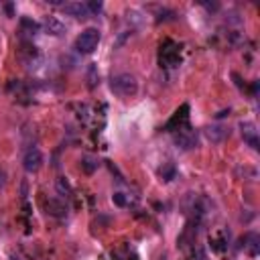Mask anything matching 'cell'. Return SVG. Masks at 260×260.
Here are the masks:
<instances>
[{"label": "cell", "instance_id": "17", "mask_svg": "<svg viewBox=\"0 0 260 260\" xmlns=\"http://www.w3.org/2000/svg\"><path fill=\"white\" fill-rule=\"evenodd\" d=\"M112 199H114V203H116V205H120V207H124V205L128 203V201H126V197H124V193H114V195H112Z\"/></svg>", "mask_w": 260, "mask_h": 260}, {"label": "cell", "instance_id": "5", "mask_svg": "<svg viewBox=\"0 0 260 260\" xmlns=\"http://www.w3.org/2000/svg\"><path fill=\"white\" fill-rule=\"evenodd\" d=\"M22 167L26 173H37L43 167V152L37 146H30L22 156Z\"/></svg>", "mask_w": 260, "mask_h": 260}, {"label": "cell", "instance_id": "3", "mask_svg": "<svg viewBox=\"0 0 260 260\" xmlns=\"http://www.w3.org/2000/svg\"><path fill=\"white\" fill-rule=\"evenodd\" d=\"M173 140H175V144H177L179 148H183V150H191V148L197 146V132H195L193 128H189V126H183V128L175 130Z\"/></svg>", "mask_w": 260, "mask_h": 260}, {"label": "cell", "instance_id": "8", "mask_svg": "<svg viewBox=\"0 0 260 260\" xmlns=\"http://www.w3.org/2000/svg\"><path fill=\"white\" fill-rule=\"evenodd\" d=\"M61 8H63L65 14L75 16V18H87V16H89L85 2H67V4H63Z\"/></svg>", "mask_w": 260, "mask_h": 260}, {"label": "cell", "instance_id": "2", "mask_svg": "<svg viewBox=\"0 0 260 260\" xmlns=\"http://www.w3.org/2000/svg\"><path fill=\"white\" fill-rule=\"evenodd\" d=\"M100 41H102V32H100L98 28L89 26V28L81 30L79 37L75 39V49H77L79 53H83V55H89V53H93V51L98 49Z\"/></svg>", "mask_w": 260, "mask_h": 260}, {"label": "cell", "instance_id": "13", "mask_svg": "<svg viewBox=\"0 0 260 260\" xmlns=\"http://www.w3.org/2000/svg\"><path fill=\"white\" fill-rule=\"evenodd\" d=\"M160 177H162V181H173L175 179V175H177V169H175V162H165L162 167H160Z\"/></svg>", "mask_w": 260, "mask_h": 260}, {"label": "cell", "instance_id": "4", "mask_svg": "<svg viewBox=\"0 0 260 260\" xmlns=\"http://www.w3.org/2000/svg\"><path fill=\"white\" fill-rule=\"evenodd\" d=\"M179 61H181V55H179V49L175 43L167 41L165 45H160V65L175 67V65H179Z\"/></svg>", "mask_w": 260, "mask_h": 260}, {"label": "cell", "instance_id": "1", "mask_svg": "<svg viewBox=\"0 0 260 260\" xmlns=\"http://www.w3.org/2000/svg\"><path fill=\"white\" fill-rule=\"evenodd\" d=\"M110 89L120 98H128L138 91V81L132 73H118L110 79Z\"/></svg>", "mask_w": 260, "mask_h": 260}, {"label": "cell", "instance_id": "6", "mask_svg": "<svg viewBox=\"0 0 260 260\" xmlns=\"http://www.w3.org/2000/svg\"><path fill=\"white\" fill-rule=\"evenodd\" d=\"M240 134H242L244 142H246L250 148H254V150H258V148H260L258 128H256V124H254V122H240Z\"/></svg>", "mask_w": 260, "mask_h": 260}, {"label": "cell", "instance_id": "16", "mask_svg": "<svg viewBox=\"0 0 260 260\" xmlns=\"http://www.w3.org/2000/svg\"><path fill=\"white\" fill-rule=\"evenodd\" d=\"M85 6H87V12H89V14H98V12L102 10V2H98V0L85 2Z\"/></svg>", "mask_w": 260, "mask_h": 260}, {"label": "cell", "instance_id": "14", "mask_svg": "<svg viewBox=\"0 0 260 260\" xmlns=\"http://www.w3.org/2000/svg\"><path fill=\"white\" fill-rule=\"evenodd\" d=\"M81 169L85 173H93L98 169V160L93 156H81Z\"/></svg>", "mask_w": 260, "mask_h": 260}, {"label": "cell", "instance_id": "12", "mask_svg": "<svg viewBox=\"0 0 260 260\" xmlns=\"http://www.w3.org/2000/svg\"><path fill=\"white\" fill-rule=\"evenodd\" d=\"M65 211H67V207H65V203H61V201L51 199V201L47 203V213H51V215H65Z\"/></svg>", "mask_w": 260, "mask_h": 260}, {"label": "cell", "instance_id": "10", "mask_svg": "<svg viewBox=\"0 0 260 260\" xmlns=\"http://www.w3.org/2000/svg\"><path fill=\"white\" fill-rule=\"evenodd\" d=\"M45 28H47L51 35H61V32L65 30V26H63L55 16H49V18L45 20Z\"/></svg>", "mask_w": 260, "mask_h": 260}, {"label": "cell", "instance_id": "7", "mask_svg": "<svg viewBox=\"0 0 260 260\" xmlns=\"http://www.w3.org/2000/svg\"><path fill=\"white\" fill-rule=\"evenodd\" d=\"M189 106H181V110H177L175 112V116L169 120V124H167V130H171V132H175V130H179V128H183V126H187V118H189Z\"/></svg>", "mask_w": 260, "mask_h": 260}, {"label": "cell", "instance_id": "15", "mask_svg": "<svg viewBox=\"0 0 260 260\" xmlns=\"http://www.w3.org/2000/svg\"><path fill=\"white\" fill-rule=\"evenodd\" d=\"M20 26H22V28H26L28 32H32V35L41 30V24H39V22H35V20H30V18H20Z\"/></svg>", "mask_w": 260, "mask_h": 260}, {"label": "cell", "instance_id": "11", "mask_svg": "<svg viewBox=\"0 0 260 260\" xmlns=\"http://www.w3.org/2000/svg\"><path fill=\"white\" fill-rule=\"evenodd\" d=\"M244 242H246L244 248L248 250V254H250V256H258V236H256V234H248Z\"/></svg>", "mask_w": 260, "mask_h": 260}, {"label": "cell", "instance_id": "9", "mask_svg": "<svg viewBox=\"0 0 260 260\" xmlns=\"http://www.w3.org/2000/svg\"><path fill=\"white\" fill-rule=\"evenodd\" d=\"M225 134H228L225 126H219V124H213V126H207V128H205V136H207V140H211V142H221V140L225 138Z\"/></svg>", "mask_w": 260, "mask_h": 260}]
</instances>
